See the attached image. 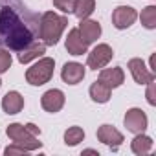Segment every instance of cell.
Listing matches in <instances>:
<instances>
[{"mask_svg":"<svg viewBox=\"0 0 156 156\" xmlns=\"http://www.w3.org/2000/svg\"><path fill=\"white\" fill-rule=\"evenodd\" d=\"M39 20L19 0L0 6V44L13 51L24 50L39 41Z\"/></svg>","mask_w":156,"mask_h":156,"instance_id":"1","label":"cell"},{"mask_svg":"<svg viewBox=\"0 0 156 156\" xmlns=\"http://www.w3.org/2000/svg\"><path fill=\"white\" fill-rule=\"evenodd\" d=\"M66 26H68L66 17L57 15L53 11H46V13H42L41 20H39V39L46 46H55Z\"/></svg>","mask_w":156,"mask_h":156,"instance_id":"2","label":"cell"},{"mask_svg":"<svg viewBox=\"0 0 156 156\" xmlns=\"http://www.w3.org/2000/svg\"><path fill=\"white\" fill-rule=\"evenodd\" d=\"M53 68H55V61L51 57H42V59H39V62H35L31 68H28L26 81L33 87L46 85L53 75Z\"/></svg>","mask_w":156,"mask_h":156,"instance_id":"3","label":"cell"},{"mask_svg":"<svg viewBox=\"0 0 156 156\" xmlns=\"http://www.w3.org/2000/svg\"><path fill=\"white\" fill-rule=\"evenodd\" d=\"M6 134H8L9 140H13V143L24 147L26 151H37V149L42 147V143L37 140V136L31 134V132H30L24 125H20V123H11V125L8 127Z\"/></svg>","mask_w":156,"mask_h":156,"instance_id":"4","label":"cell"},{"mask_svg":"<svg viewBox=\"0 0 156 156\" xmlns=\"http://www.w3.org/2000/svg\"><path fill=\"white\" fill-rule=\"evenodd\" d=\"M114 57V51L108 44H98L90 53H88V59H87V64L92 68V70H99V68H105Z\"/></svg>","mask_w":156,"mask_h":156,"instance_id":"5","label":"cell"},{"mask_svg":"<svg viewBox=\"0 0 156 156\" xmlns=\"http://www.w3.org/2000/svg\"><path fill=\"white\" fill-rule=\"evenodd\" d=\"M136 19H138V13H136V9L130 8V6H118V8L114 9V13H112V24H114V28H118V30H127V28H130V26L136 22Z\"/></svg>","mask_w":156,"mask_h":156,"instance_id":"6","label":"cell"},{"mask_svg":"<svg viewBox=\"0 0 156 156\" xmlns=\"http://www.w3.org/2000/svg\"><path fill=\"white\" fill-rule=\"evenodd\" d=\"M147 125H149V119H147V114L141 108H129L127 110V114H125L127 130H130L134 134H140V132H145Z\"/></svg>","mask_w":156,"mask_h":156,"instance_id":"7","label":"cell"},{"mask_svg":"<svg viewBox=\"0 0 156 156\" xmlns=\"http://www.w3.org/2000/svg\"><path fill=\"white\" fill-rule=\"evenodd\" d=\"M41 105H42V108L46 112L55 114V112H59L64 107V94L61 90H57V88H51V90H48V92L42 94Z\"/></svg>","mask_w":156,"mask_h":156,"instance_id":"8","label":"cell"},{"mask_svg":"<svg viewBox=\"0 0 156 156\" xmlns=\"http://www.w3.org/2000/svg\"><path fill=\"white\" fill-rule=\"evenodd\" d=\"M129 70H130L134 81L138 85H149L151 81H154V73L145 66V62L141 59H130L129 61Z\"/></svg>","mask_w":156,"mask_h":156,"instance_id":"9","label":"cell"},{"mask_svg":"<svg viewBox=\"0 0 156 156\" xmlns=\"http://www.w3.org/2000/svg\"><path fill=\"white\" fill-rule=\"evenodd\" d=\"M61 77L66 85H77L85 79V66L81 62H66L61 70Z\"/></svg>","mask_w":156,"mask_h":156,"instance_id":"10","label":"cell"},{"mask_svg":"<svg viewBox=\"0 0 156 156\" xmlns=\"http://www.w3.org/2000/svg\"><path fill=\"white\" fill-rule=\"evenodd\" d=\"M98 140L112 149H118L123 143V134L118 129H114L112 125H101L98 129Z\"/></svg>","mask_w":156,"mask_h":156,"instance_id":"11","label":"cell"},{"mask_svg":"<svg viewBox=\"0 0 156 156\" xmlns=\"http://www.w3.org/2000/svg\"><path fill=\"white\" fill-rule=\"evenodd\" d=\"M66 50H68V53H72V55H83V53H87L88 42L83 39V35L79 33V30H77V28H73V30L68 31V37H66Z\"/></svg>","mask_w":156,"mask_h":156,"instance_id":"12","label":"cell"},{"mask_svg":"<svg viewBox=\"0 0 156 156\" xmlns=\"http://www.w3.org/2000/svg\"><path fill=\"white\" fill-rule=\"evenodd\" d=\"M99 81L105 83L108 88H118V87H121L123 81H125V73H123V70H121L119 66L105 68V70H101V73H99Z\"/></svg>","mask_w":156,"mask_h":156,"instance_id":"13","label":"cell"},{"mask_svg":"<svg viewBox=\"0 0 156 156\" xmlns=\"http://www.w3.org/2000/svg\"><path fill=\"white\" fill-rule=\"evenodd\" d=\"M77 30H79V33L83 35V39L88 44H92L94 41H98L99 35H101V24L96 22V20H90V19H81Z\"/></svg>","mask_w":156,"mask_h":156,"instance_id":"14","label":"cell"},{"mask_svg":"<svg viewBox=\"0 0 156 156\" xmlns=\"http://www.w3.org/2000/svg\"><path fill=\"white\" fill-rule=\"evenodd\" d=\"M2 108L6 114H19L24 108V98L17 90H11L2 98Z\"/></svg>","mask_w":156,"mask_h":156,"instance_id":"15","label":"cell"},{"mask_svg":"<svg viewBox=\"0 0 156 156\" xmlns=\"http://www.w3.org/2000/svg\"><path fill=\"white\" fill-rule=\"evenodd\" d=\"M42 53H46V44H44L42 41H35V42H31L30 46H26L24 50L19 51V62L28 64L30 61L41 57Z\"/></svg>","mask_w":156,"mask_h":156,"instance_id":"16","label":"cell"},{"mask_svg":"<svg viewBox=\"0 0 156 156\" xmlns=\"http://www.w3.org/2000/svg\"><path fill=\"white\" fill-rule=\"evenodd\" d=\"M130 149H132L134 154L143 156V154L151 152V149H152V138H149V136H145L143 132H140V134H136V138L132 140Z\"/></svg>","mask_w":156,"mask_h":156,"instance_id":"17","label":"cell"},{"mask_svg":"<svg viewBox=\"0 0 156 156\" xmlns=\"http://www.w3.org/2000/svg\"><path fill=\"white\" fill-rule=\"evenodd\" d=\"M110 92H112V88H108V87H107L105 83H101L99 79H98L96 83H92V87H90V98H92L96 103H108Z\"/></svg>","mask_w":156,"mask_h":156,"instance_id":"18","label":"cell"},{"mask_svg":"<svg viewBox=\"0 0 156 156\" xmlns=\"http://www.w3.org/2000/svg\"><path fill=\"white\" fill-rule=\"evenodd\" d=\"M96 9V0H75L73 4V13L77 19H88Z\"/></svg>","mask_w":156,"mask_h":156,"instance_id":"19","label":"cell"},{"mask_svg":"<svg viewBox=\"0 0 156 156\" xmlns=\"http://www.w3.org/2000/svg\"><path fill=\"white\" fill-rule=\"evenodd\" d=\"M83 140H85V130H83L81 127H70V129L64 132V143L70 145V147L81 143Z\"/></svg>","mask_w":156,"mask_h":156,"instance_id":"20","label":"cell"},{"mask_svg":"<svg viewBox=\"0 0 156 156\" xmlns=\"http://www.w3.org/2000/svg\"><path fill=\"white\" fill-rule=\"evenodd\" d=\"M140 19H141V24H143L147 30H154V28H156V6H147V8L141 11Z\"/></svg>","mask_w":156,"mask_h":156,"instance_id":"21","label":"cell"},{"mask_svg":"<svg viewBox=\"0 0 156 156\" xmlns=\"http://www.w3.org/2000/svg\"><path fill=\"white\" fill-rule=\"evenodd\" d=\"M11 62H13L11 53H9L6 48H0V73L8 72V70L11 68Z\"/></svg>","mask_w":156,"mask_h":156,"instance_id":"22","label":"cell"},{"mask_svg":"<svg viewBox=\"0 0 156 156\" xmlns=\"http://www.w3.org/2000/svg\"><path fill=\"white\" fill-rule=\"evenodd\" d=\"M73 4L75 0H53V6L62 13H73Z\"/></svg>","mask_w":156,"mask_h":156,"instance_id":"23","label":"cell"},{"mask_svg":"<svg viewBox=\"0 0 156 156\" xmlns=\"http://www.w3.org/2000/svg\"><path fill=\"white\" fill-rule=\"evenodd\" d=\"M8 156H11V154H26L28 151L24 149V147H20V145H17V143H13V145H9L6 151H4Z\"/></svg>","mask_w":156,"mask_h":156,"instance_id":"24","label":"cell"},{"mask_svg":"<svg viewBox=\"0 0 156 156\" xmlns=\"http://www.w3.org/2000/svg\"><path fill=\"white\" fill-rule=\"evenodd\" d=\"M147 101H149V105H156V99H154V81L149 83V88H147Z\"/></svg>","mask_w":156,"mask_h":156,"instance_id":"25","label":"cell"},{"mask_svg":"<svg viewBox=\"0 0 156 156\" xmlns=\"http://www.w3.org/2000/svg\"><path fill=\"white\" fill-rule=\"evenodd\" d=\"M24 127H26V129H28L31 134H35V136H39V134H41V129H39L37 125H33V123H26Z\"/></svg>","mask_w":156,"mask_h":156,"instance_id":"26","label":"cell"},{"mask_svg":"<svg viewBox=\"0 0 156 156\" xmlns=\"http://www.w3.org/2000/svg\"><path fill=\"white\" fill-rule=\"evenodd\" d=\"M0 87H2V81H0Z\"/></svg>","mask_w":156,"mask_h":156,"instance_id":"27","label":"cell"}]
</instances>
